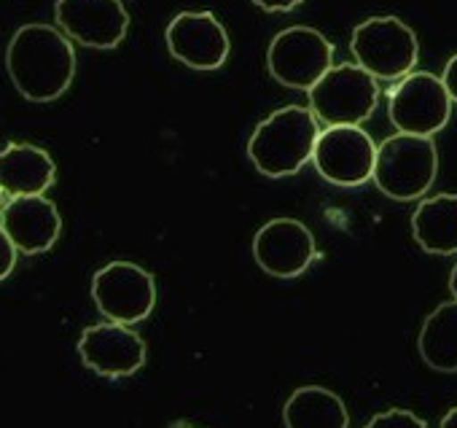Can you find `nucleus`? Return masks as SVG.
Segmentation results:
<instances>
[{
    "label": "nucleus",
    "mask_w": 457,
    "mask_h": 428,
    "mask_svg": "<svg viewBox=\"0 0 457 428\" xmlns=\"http://www.w3.org/2000/svg\"><path fill=\"white\" fill-rule=\"evenodd\" d=\"M310 108L312 113L326 122L328 127L353 124L358 127L366 122L379 100L377 79L363 71L358 63L334 65L310 92Z\"/></svg>",
    "instance_id": "39448f33"
},
{
    "label": "nucleus",
    "mask_w": 457,
    "mask_h": 428,
    "mask_svg": "<svg viewBox=\"0 0 457 428\" xmlns=\"http://www.w3.org/2000/svg\"><path fill=\"white\" fill-rule=\"evenodd\" d=\"M363 428H428L422 417H417L409 409H387L374 415Z\"/></svg>",
    "instance_id": "6ab92c4d"
},
{
    "label": "nucleus",
    "mask_w": 457,
    "mask_h": 428,
    "mask_svg": "<svg viewBox=\"0 0 457 428\" xmlns=\"http://www.w3.org/2000/svg\"><path fill=\"white\" fill-rule=\"evenodd\" d=\"M387 113L398 132L433 138L452 116V97L433 73H409L387 92Z\"/></svg>",
    "instance_id": "423d86ee"
},
{
    "label": "nucleus",
    "mask_w": 457,
    "mask_h": 428,
    "mask_svg": "<svg viewBox=\"0 0 457 428\" xmlns=\"http://www.w3.org/2000/svg\"><path fill=\"white\" fill-rule=\"evenodd\" d=\"M92 299L113 323H140L156 305L154 275L132 262H111L92 278Z\"/></svg>",
    "instance_id": "6e6552de"
},
{
    "label": "nucleus",
    "mask_w": 457,
    "mask_h": 428,
    "mask_svg": "<svg viewBox=\"0 0 457 428\" xmlns=\"http://www.w3.org/2000/svg\"><path fill=\"white\" fill-rule=\"evenodd\" d=\"M256 264L275 278H296L315 259V238L296 219H272L253 238Z\"/></svg>",
    "instance_id": "ddd939ff"
},
{
    "label": "nucleus",
    "mask_w": 457,
    "mask_h": 428,
    "mask_svg": "<svg viewBox=\"0 0 457 428\" xmlns=\"http://www.w3.org/2000/svg\"><path fill=\"white\" fill-rule=\"evenodd\" d=\"M422 361L436 372H457V299L438 305L417 340Z\"/></svg>",
    "instance_id": "a211bd4d"
},
{
    "label": "nucleus",
    "mask_w": 457,
    "mask_h": 428,
    "mask_svg": "<svg viewBox=\"0 0 457 428\" xmlns=\"http://www.w3.org/2000/svg\"><path fill=\"white\" fill-rule=\"evenodd\" d=\"M441 81H444V87H446L452 103H457V55L446 63V68H444V73H441Z\"/></svg>",
    "instance_id": "4be33fe9"
},
{
    "label": "nucleus",
    "mask_w": 457,
    "mask_h": 428,
    "mask_svg": "<svg viewBox=\"0 0 457 428\" xmlns=\"http://www.w3.org/2000/svg\"><path fill=\"white\" fill-rule=\"evenodd\" d=\"M318 138L320 127L312 108L286 105L256 127L248 143V156L262 175L288 178L312 159Z\"/></svg>",
    "instance_id": "f03ea898"
},
{
    "label": "nucleus",
    "mask_w": 457,
    "mask_h": 428,
    "mask_svg": "<svg viewBox=\"0 0 457 428\" xmlns=\"http://www.w3.org/2000/svg\"><path fill=\"white\" fill-rule=\"evenodd\" d=\"M438 151L430 138L398 132L377 146L374 183L398 202L420 199L436 180Z\"/></svg>",
    "instance_id": "7ed1b4c3"
},
{
    "label": "nucleus",
    "mask_w": 457,
    "mask_h": 428,
    "mask_svg": "<svg viewBox=\"0 0 457 428\" xmlns=\"http://www.w3.org/2000/svg\"><path fill=\"white\" fill-rule=\"evenodd\" d=\"M54 159L30 143H9L0 151V191L6 197L44 194L54 183Z\"/></svg>",
    "instance_id": "2eb2a0df"
},
{
    "label": "nucleus",
    "mask_w": 457,
    "mask_h": 428,
    "mask_svg": "<svg viewBox=\"0 0 457 428\" xmlns=\"http://www.w3.org/2000/svg\"><path fill=\"white\" fill-rule=\"evenodd\" d=\"M312 162L320 178H326L334 186L353 189L374 178L377 146L371 135H366L361 127L353 124L328 127L318 138Z\"/></svg>",
    "instance_id": "1a4fd4ad"
},
{
    "label": "nucleus",
    "mask_w": 457,
    "mask_h": 428,
    "mask_svg": "<svg viewBox=\"0 0 457 428\" xmlns=\"http://www.w3.org/2000/svg\"><path fill=\"white\" fill-rule=\"evenodd\" d=\"M0 227L6 230L17 251L36 256L57 243L62 232V219L52 199H46L44 194H30L12 197L4 205V210H0Z\"/></svg>",
    "instance_id": "4468645a"
},
{
    "label": "nucleus",
    "mask_w": 457,
    "mask_h": 428,
    "mask_svg": "<svg viewBox=\"0 0 457 428\" xmlns=\"http://www.w3.org/2000/svg\"><path fill=\"white\" fill-rule=\"evenodd\" d=\"M253 4L270 14H283V12H294L296 6L304 4V0H253Z\"/></svg>",
    "instance_id": "412c9836"
},
{
    "label": "nucleus",
    "mask_w": 457,
    "mask_h": 428,
    "mask_svg": "<svg viewBox=\"0 0 457 428\" xmlns=\"http://www.w3.org/2000/svg\"><path fill=\"white\" fill-rule=\"evenodd\" d=\"M0 210H4V191H0Z\"/></svg>",
    "instance_id": "393cba45"
},
{
    "label": "nucleus",
    "mask_w": 457,
    "mask_h": 428,
    "mask_svg": "<svg viewBox=\"0 0 457 428\" xmlns=\"http://www.w3.org/2000/svg\"><path fill=\"white\" fill-rule=\"evenodd\" d=\"M350 49L355 63L382 81L409 76L420 57L414 30L398 17H371L361 22L353 30Z\"/></svg>",
    "instance_id": "20e7f679"
},
{
    "label": "nucleus",
    "mask_w": 457,
    "mask_h": 428,
    "mask_svg": "<svg viewBox=\"0 0 457 428\" xmlns=\"http://www.w3.org/2000/svg\"><path fill=\"white\" fill-rule=\"evenodd\" d=\"M411 232L422 251L436 256L457 254V194H436L417 205Z\"/></svg>",
    "instance_id": "dca6fc26"
},
{
    "label": "nucleus",
    "mask_w": 457,
    "mask_h": 428,
    "mask_svg": "<svg viewBox=\"0 0 457 428\" xmlns=\"http://www.w3.org/2000/svg\"><path fill=\"white\" fill-rule=\"evenodd\" d=\"M6 68L22 97L33 103H52L73 84L76 52L57 28L25 25L9 44Z\"/></svg>",
    "instance_id": "f257e3e1"
},
{
    "label": "nucleus",
    "mask_w": 457,
    "mask_h": 428,
    "mask_svg": "<svg viewBox=\"0 0 457 428\" xmlns=\"http://www.w3.org/2000/svg\"><path fill=\"white\" fill-rule=\"evenodd\" d=\"M167 49L194 71H215L228 57V36L210 12H183L167 25Z\"/></svg>",
    "instance_id": "f8f14e48"
},
{
    "label": "nucleus",
    "mask_w": 457,
    "mask_h": 428,
    "mask_svg": "<svg viewBox=\"0 0 457 428\" xmlns=\"http://www.w3.org/2000/svg\"><path fill=\"white\" fill-rule=\"evenodd\" d=\"M449 291H452V297L457 299V264H454V270H452V275H449Z\"/></svg>",
    "instance_id": "b1692460"
},
{
    "label": "nucleus",
    "mask_w": 457,
    "mask_h": 428,
    "mask_svg": "<svg viewBox=\"0 0 457 428\" xmlns=\"http://www.w3.org/2000/svg\"><path fill=\"white\" fill-rule=\"evenodd\" d=\"M286 428H347L350 415L345 401L320 385H304L291 393L283 407Z\"/></svg>",
    "instance_id": "f3484780"
},
{
    "label": "nucleus",
    "mask_w": 457,
    "mask_h": 428,
    "mask_svg": "<svg viewBox=\"0 0 457 428\" xmlns=\"http://www.w3.org/2000/svg\"><path fill=\"white\" fill-rule=\"evenodd\" d=\"M267 65L275 81L291 89H312L334 68V44L304 25L275 36L267 52Z\"/></svg>",
    "instance_id": "0eeeda50"
},
{
    "label": "nucleus",
    "mask_w": 457,
    "mask_h": 428,
    "mask_svg": "<svg viewBox=\"0 0 457 428\" xmlns=\"http://www.w3.org/2000/svg\"><path fill=\"white\" fill-rule=\"evenodd\" d=\"M57 25L89 49H116L129 28L121 0H57Z\"/></svg>",
    "instance_id": "9d476101"
},
{
    "label": "nucleus",
    "mask_w": 457,
    "mask_h": 428,
    "mask_svg": "<svg viewBox=\"0 0 457 428\" xmlns=\"http://www.w3.org/2000/svg\"><path fill=\"white\" fill-rule=\"evenodd\" d=\"M14 264H17V246L12 243L6 230L0 227V281H6L12 275Z\"/></svg>",
    "instance_id": "aec40b11"
},
{
    "label": "nucleus",
    "mask_w": 457,
    "mask_h": 428,
    "mask_svg": "<svg viewBox=\"0 0 457 428\" xmlns=\"http://www.w3.org/2000/svg\"><path fill=\"white\" fill-rule=\"evenodd\" d=\"M84 366L103 377H129L145 364V342L124 323H95L79 340Z\"/></svg>",
    "instance_id": "9b49d317"
},
{
    "label": "nucleus",
    "mask_w": 457,
    "mask_h": 428,
    "mask_svg": "<svg viewBox=\"0 0 457 428\" xmlns=\"http://www.w3.org/2000/svg\"><path fill=\"white\" fill-rule=\"evenodd\" d=\"M441 428H457V407H454V409H449V412L444 415Z\"/></svg>",
    "instance_id": "5701e85b"
}]
</instances>
